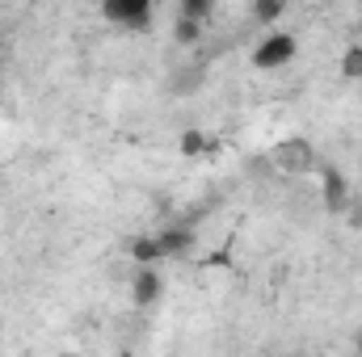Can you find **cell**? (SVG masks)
Segmentation results:
<instances>
[{
    "label": "cell",
    "instance_id": "cell-10",
    "mask_svg": "<svg viewBox=\"0 0 362 357\" xmlns=\"http://www.w3.org/2000/svg\"><path fill=\"white\" fill-rule=\"evenodd\" d=\"M177 17H194V21H206L211 17V8H215V0H177Z\"/></svg>",
    "mask_w": 362,
    "mask_h": 357
},
{
    "label": "cell",
    "instance_id": "cell-9",
    "mask_svg": "<svg viewBox=\"0 0 362 357\" xmlns=\"http://www.w3.org/2000/svg\"><path fill=\"white\" fill-rule=\"evenodd\" d=\"M198 38H202V21H194V17H177V25H173V42H177V47H198Z\"/></svg>",
    "mask_w": 362,
    "mask_h": 357
},
{
    "label": "cell",
    "instance_id": "cell-4",
    "mask_svg": "<svg viewBox=\"0 0 362 357\" xmlns=\"http://www.w3.org/2000/svg\"><path fill=\"white\" fill-rule=\"evenodd\" d=\"M160 294H165V282H160L156 265H139L135 282H131V298L139 307H152V303H160Z\"/></svg>",
    "mask_w": 362,
    "mask_h": 357
},
{
    "label": "cell",
    "instance_id": "cell-2",
    "mask_svg": "<svg viewBox=\"0 0 362 357\" xmlns=\"http://www.w3.org/2000/svg\"><path fill=\"white\" fill-rule=\"evenodd\" d=\"M152 4L156 0H101V17L122 30H144L152 25Z\"/></svg>",
    "mask_w": 362,
    "mask_h": 357
},
{
    "label": "cell",
    "instance_id": "cell-3",
    "mask_svg": "<svg viewBox=\"0 0 362 357\" xmlns=\"http://www.w3.org/2000/svg\"><path fill=\"white\" fill-rule=\"evenodd\" d=\"M320 198L333 214H346L354 206V193H350V181L341 177L337 169H320Z\"/></svg>",
    "mask_w": 362,
    "mask_h": 357
},
{
    "label": "cell",
    "instance_id": "cell-12",
    "mask_svg": "<svg viewBox=\"0 0 362 357\" xmlns=\"http://www.w3.org/2000/svg\"><path fill=\"white\" fill-rule=\"evenodd\" d=\"M202 147H206V139H202L198 131H185V135H181V156H198Z\"/></svg>",
    "mask_w": 362,
    "mask_h": 357
},
{
    "label": "cell",
    "instance_id": "cell-1",
    "mask_svg": "<svg viewBox=\"0 0 362 357\" xmlns=\"http://www.w3.org/2000/svg\"><path fill=\"white\" fill-rule=\"evenodd\" d=\"M295 55H299V38L286 34V30H274V34H266V38L253 47V68L274 72V68H286Z\"/></svg>",
    "mask_w": 362,
    "mask_h": 357
},
{
    "label": "cell",
    "instance_id": "cell-8",
    "mask_svg": "<svg viewBox=\"0 0 362 357\" xmlns=\"http://www.w3.org/2000/svg\"><path fill=\"white\" fill-rule=\"evenodd\" d=\"M249 13H253V21H257V25H274V21H282L286 0H253V4H249Z\"/></svg>",
    "mask_w": 362,
    "mask_h": 357
},
{
    "label": "cell",
    "instance_id": "cell-5",
    "mask_svg": "<svg viewBox=\"0 0 362 357\" xmlns=\"http://www.w3.org/2000/svg\"><path fill=\"white\" fill-rule=\"evenodd\" d=\"M274 160H278V169H291V173H308V169H316V160H312V147H308L303 139H291V143H282V147L274 152Z\"/></svg>",
    "mask_w": 362,
    "mask_h": 357
},
{
    "label": "cell",
    "instance_id": "cell-6",
    "mask_svg": "<svg viewBox=\"0 0 362 357\" xmlns=\"http://www.w3.org/2000/svg\"><path fill=\"white\" fill-rule=\"evenodd\" d=\"M131 261H135V265H160V261H165L160 236H139V240L131 244Z\"/></svg>",
    "mask_w": 362,
    "mask_h": 357
},
{
    "label": "cell",
    "instance_id": "cell-11",
    "mask_svg": "<svg viewBox=\"0 0 362 357\" xmlns=\"http://www.w3.org/2000/svg\"><path fill=\"white\" fill-rule=\"evenodd\" d=\"M341 72H346L350 80H358V76H362V47L346 51V59H341Z\"/></svg>",
    "mask_w": 362,
    "mask_h": 357
},
{
    "label": "cell",
    "instance_id": "cell-13",
    "mask_svg": "<svg viewBox=\"0 0 362 357\" xmlns=\"http://www.w3.org/2000/svg\"><path fill=\"white\" fill-rule=\"evenodd\" d=\"M198 80H202V72H185V76H177V80H173V92H198V89H194Z\"/></svg>",
    "mask_w": 362,
    "mask_h": 357
},
{
    "label": "cell",
    "instance_id": "cell-7",
    "mask_svg": "<svg viewBox=\"0 0 362 357\" xmlns=\"http://www.w3.org/2000/svg\"><path fill=\"white\" fill-rule=\"evenodd\" d=\"M160 244H165V257H181V253L194 248V231L189 227H169V231H160Z\"/></svg>",
    "mask_w": 362,
    "mask_h": 357
},
{
    "label": "cell",
    "instance_id": "cell-14",
    "mask_svg": "<svg viewBox=\"0 0 362 357\" xmlns=\"http://www.w3.org/2000/svg\"><path fill=\"white\" fill-rule=\"evenodd\" d=\"M358 349H362V341H358Z\"/></svg>",
    "mask_w": 362,
    "mask_h": 357
}]
</instances>
